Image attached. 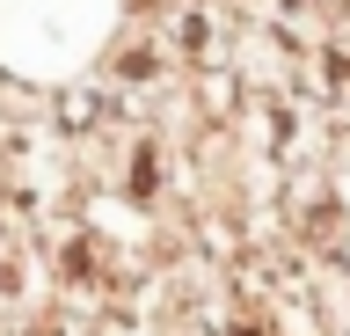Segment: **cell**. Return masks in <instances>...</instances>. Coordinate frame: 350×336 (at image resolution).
<instances>
[{
  "instance_id": "6da1fadb",
  "label": "cell",
  "mask_w": 350,
  "mask_h": 336,
  "mask_svg": "<svg viewBox=\"0 0 350 336\" xmlns=\"http://www.w3.org/2000/svg\"><path fill=\"white\" fill-rule=\"evenodd\" d=\"M328 88H336V95H350V44H336V51H328Z\"/></svg>"
},
{
  "instance_id": "7a4b0ae2",
  "label": "cell",
  "mask_w": 350,
  "mask_h": 336,
  "mask_svg": "<svg viewBox=\"0 0 350 336\" xmlns=\"http://www.w3.org/2000/svg\"><path fill=\"white\" fill-rule=\"evenodd\" d=\"M234 336H262V322H241V329H234Z\"/></svg>"
}]
</instances>
